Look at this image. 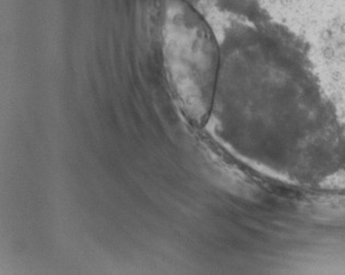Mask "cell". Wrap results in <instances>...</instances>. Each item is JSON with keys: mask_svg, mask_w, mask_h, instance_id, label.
Here are the masks:
<instances>
[{"mask_svg": "<svg viewBox=\"0 0 345 275\" xmlns=\"http://www.w3.org/2000/svg\"><path fill=\"white\" fill-rule=\"evenodd\" d=\"M162 50L179 108L190 122L201 126L212 107L220 52L210 26L187 0H165Z\"/></svg>", "mask_w": 345, "mask_h": 275, "instance_id": "cell-1", "label": "cell"}]
</instances>
